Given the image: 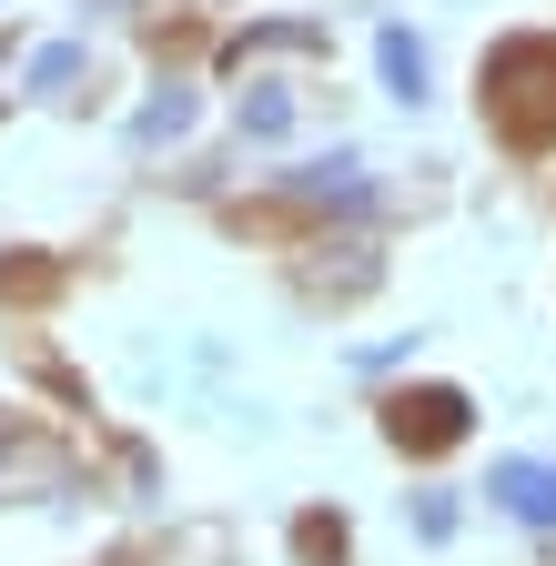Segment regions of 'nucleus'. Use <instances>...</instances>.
<instances>
[{
    "label": "nucleus",
    "mask_w": 556,
    "mask_h": 566,
    "mask_svg": "<svg viewBox=\"0 0 556 566\" xmlns=\"http://www.w3.org/2000/svg\"><path fill=\"white\" fill-rule=\"evenodd\" d=\"M485 122L506 142H526V153L556 142V41L546 31H516L485 51Z\"/></svg>",
    "instance_id": "1"
},
{
    "label": "nucleus",
    "mask_w": 556,
    "mask_h": 566,
    "mask_svg": "<svg viewBox=\"0 0 556 566\" xmlns=\"http://www.w3.org/2000/svg\"><path fill=\"white\" fill-rule=\"evenodd\" d=\"M385 424H395V446H405V455H445L475 415H465V395H455V385H426V395H395V415H385Z\"/></svg>",
    "instance_id": "2"
},
{
    "label": "nucleus",
    "mask_w": 556,
    "mask_h": 566,
    "mask_svg": "<svg viewBox=\"0 0 556 566\" xmlns=\"http://www.w3.org/2000/svg\"><path fill=\"white\" fill-rule=\"evenodd\" d=\"M485 495H496L516 526H556V465H536V455H496Z\"/></svg>",
    "instance_id": "3"
},
{
    "label": "nucleus",
    "mask_w": 556,
    "mask_h": 566,
    "mask_svg": "<svg viewBox=\"0 0 556 566\" xmlns=\"http://www.w3.org/2000/svg\"><path fill=\"white\" fill-rule=\"evenodd\" d=\"M375 51H385V82H395V102H426V41H415V31H385Z\"/></svg>",
    "instance_id": "4"
},
{
    "label": "nucleus",
    "mask_w": 556,
    "mask_h": 566,
    "mask_svg": "<svg viewBox=\"0 0 556 566\" xmlns=\"http://www.w3.org/2000/svg\"><path fill=\"white\" fill-rule=\"evenodd\" d=\"M304 192H324V202H365V172L334 153V163H314V172H304Z\"/></svg>",
    "instance_id": "5"
},
{
    "label": "nucleus",
    "mask_w": 556,
    "mask_h": 566,
    "mask_svg": "<svg viewBox=\"0 0 556 566\" xmlns=\"http://www.w3.org/2000/svg\"><path fill=\"white\" fill-rule=\"evenodd\" d=\"M182 122H192V92H162L143 122H132V142H162V132H182Z\"/></svg>",
    "instance_id": "6"
},
{
    "label": "nucleus",
    "mask_w": 556,
    "mask_h": 566,
    "mask_svg": "<svg viewBox=\"0 0 556 566\" xmlns=\"http://www.w3.org/2000/svg\"><path fill=\"white\" fill-rule=\"evenodd\" d=\"M72 82H82V51H72V41L31 61V92H72Z\"/></svg>",
    "instance_id": "7"
}]
</instances>
